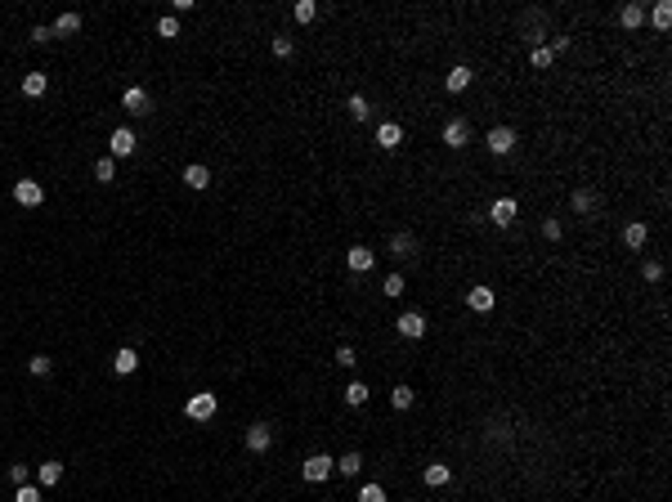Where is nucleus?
Wrapping results in <instances>:
<instances>
[{
  "label": "nucleus",
  "mask_w": 672,
  "mask_h": 502,
  "mask_svg": "<svg viewBox=\"0 0 672 502\" xmlns=\"http://www.w3.org/2000/svg\"><path fill=\"white\" fill-rule=\"evenodd\" d=\"M269 444H273V426L269 422H255L251 431H247V449L251 453H269Z\"/></svg>",
  "instance_id": "obj_9"
},
{
  "label": "nucleus",
  "mask_w": 672,
  "mask_h": 502,
  "mask_svg": "<svg viewBox=\"0 0 672 502\" xmlns=\"http://www.w3.org/2000/svg\"><path fill=\"white\" fill-rule=\"evenodd\" d=\"M94 179H99V184H112V179H117V162H112V157H99V162H94Z\"/></svg>",
  "instance_id": "obj_28"
},
{
  "label": "nucleus",
  "mask_w": 672,
  "mask_h": 502,
  "mask_svg": "<svg viewBox=\"0 0 672 502\" xmlns=\"http://www.w3.org/2000/svg\"><path fill=\"white\" fill-rule=\"evenodd\" d=\"M9 485L14 489H23V485H32V471L23 467V462H14V467H9Z\"/></svg>",
  "instance_id": "obj_33"
},
{
  "label": "nucleus",
  "mask_w": 672,
  "mask_h": 502,
  "mask_svg": "<svg viewBox=\"0 0 672 502\" xmlns=\"http://www.w3.org/2000/svg\"><path fill=\"white\" fill-rule=\"evenodd\" d=\"M358 502H385V489L381 485H363L358 489Z\"/></svg>",
  "instance_id": "obj_38"
},
{
  "label": "nucleus",
  "mask_w": 672,
  "mask_h": 502,
  "mask_svg": "<svg viewBox=\"0 0 672 502\" xmlns=\"http://www.w3.org/2000/svg\"><path fill=\"white\" fill-rule=\"evenodd\" d=\"M345 404H349V409H363V404H367V386L363 382H349L345 386Z\"/></svg>",
  "instance_id": "obj_27"
},
{
  "label": "nucleus",
  "mask_w": 672,
  "mask_h": 502,
  "mask_svg": "<svg viewBox=\"0 0 672 502\" xmlns=\"http://www.w3.org/2000/svg\"><path fill=\"white\" fill-rule=\"evenodd\" d=\"M112 368H117V373H121V377H130V373H135V368H139V350H130V346H121V350H117V355H112Z\"/></svg>",
  "instance_id": "obj_17"
},
{
  "label": "nucleus",
  "mask_w": 672,
  "mask_h": 502,
  "mask_svg": "<svg viewBox=\"0 0 672 502\" xmlns=\"http://www.w3.org/2000/svg\"><path fill=\"white\" fill-rule=\"evenodd\" d=\"M421 480H426V485H430V489H444V485H448V480H453V471L444 467V462H430V467L421 471Z\"/></svg>",
  "instance_id": "obj_20"
},
{
  "label": "nucleus",
  "mask_w": 672,
  "mask_h": 502,
  "mask_svg": "<svg viewBox=\"0 0 672 502\" xmlns=\"http://www.w3.org/2000/svg\"><path fill=\"white\" fill-rule=\"evenodd\" d=\"M471 77H475V72L457 63V68H448V77H444V90H448V94H462V90L471 85Z\"/></svg>",
  "instance_id": "obj_15"
},
{
  "label": "nucleus",
  "mask_w": 672,
  "mask_h": 502,
  "mask_svg": "<svg viewBox=\"0 0 672 502\" xmlns=\"http://www.w3.org/2000/svg\"><path fill=\"white\" fill-rule=\"evenodd\" d=\"M650 23H655L659 32H668V23H672V5H668V0H664V5H655V9H650Z\"/></svg>",
  "instance_id": "obj_31"
},
{
  "label": "nucleus",
  "mask_w": 672,
  "mask_h": 502,
  "mask_svg": "<svg viewBox=\"0 0 672 502\" xmlns=\"http://www.w3.org/2000/svg\"><path fill=\"white\" fill-rule=\"evenodd\" d=\"M314 18H318V5H314V0H300V5H296V23H314Z\"/></svg>",
  "instance_id": "obj_37"
},
{
  "label": "nucleus",
  "mask_w": 672,
  "mask_h": 502,
  "mask_svg": "<svg viewBox=\"0 0 672 502\" xmlns=\"http://www.w3.org/2000/svg\"><path fill=\"white\" fill-rule=\"evenodd\" d=\"M493 301H498L493 287H471V292H466V305L475 310V314H489V310H493Z\"/></svg>",
  "instance_id": "obj_14"
},
{
  "label": "nucleus",
  "mask_w": 672,
  "mask_h": 502,
  "mask_svg": "<svg viewBox=\"0 0 672 502\" xmlns=\"http://www.w3.org/2000/svg\"><path fill=\"white\" fill-rule=\"evenodd\" d=\"M345 108H349V117H354V121H367V112H372V103H367L363 94H349V103H345Z\"/></svg>",
  "instance_id": "obj_29"
},
{
  "label": "nucleus",
  "mask_w": 672,
  "mask_h": 502,
  "mask_svg": "<svg viewBox=\"0 0 672 502\" xmlns=\"http://www.w3.org/2000/svg\"><path fill=\"white\" fill-rule=\"evenodd\" d=\"M646 238H650V224L646 220H632L628 229H623V247H632V251L646 247Z\"/></svg>",
  "instance_id": "obj_13"
},
{
  "label": "nucleus",
  "mask_w": 672,
  "mask_h": 502,
  "mask_svg": "<svg viewBox=\"0 0 672 502\" xmlns=\"http://www.w3.org/2000/svg\"><path fill=\"white\" fill-rule=\"evenodd\" d=\"M184 184H188V188H206V184H211V170H206L202 162L184 166Z\"/></svg>",
  "instance_id": "obj_23"
},
{
  "label": "nucleus",
  "mask_w": 672,
  "mask_h": 502,
  "mask_svg": "<svg viewBox=\"0 0 672 502\" xmlns=\"http://www.w3.org/2000/svg\"><path fill=\"white\" fill-rule=\"evenodd\" d=\"M121 108H126L130 117H148V112H153V99H148V90H139V85H130V90L121 94Z\"/></svg>",
  "instance_id": "obj_5"
},
{
  "label": "nucleus",
  "mask_w": 672,
  "mask_h": 502,
  "mask_svg": "<svg viewBox=\"0 0 672 502\" xmlns=\"http://www.w3.org/2000/svg\"><path fill=\"white\" fill-rule=\"evenodd\" d=\"M390 404H394V409H412V404H417V391H412V386H394V391H390Z\"/></svg>",
  "instance_id": "obj_24"
},
{
  "label": "nucleus",
  "mask_w": 672,
  "mask_h": 502,
  "mask_svg": "<svg viewBox=\"0 0 672 502\" xmlns=\"http://www.w3.org/2000/svg\"><path fill=\"white\" fill-rule=\"evenodd\" d=\"M619 23L623 27H641V23H646V5H623L619 9Z\"/></svg>",
  "instance_id": "obj_25"
},
{
  "label": "nucleus",
  "mask_w": 672,
  "mask_h": 502,
  "mask_svg": "<svg viewBox=\"0 0 672 502\" xmlns=\"http://www.w3.org/2000/svg\"><path fill=\"white\" fill-rule=\"evenodd\" d=\"M59 480H63V462H41V467H36V485L41 489L59 485Z\"/></svg>",
  "instance_id": "obj_19"
},
{
  "label": "nucleus",
  "mask_w": 672,
  "mask_h": 502,
  "mask_svg": "<svg viewBox=\"0 0 672 502\" xmlns=\"http://www.w3.org/2000/svg\"><path fill=\"white\" fill-rule=\"evenodd\" d=\"M332 471H336V462L327 458V453H309V458L300 462V476H305L309 485H323V480L332 476Z\"/></svg>",
  "instance_id": "obj_1"
},
{
  "label": "nucleus",
  "mask_w": 672,
  "mask_h": 502,
  "mask_svg": "<svg viewBox=\"0 0 672 502\" xmlns=\"http://www.w3.org/2000/svg\"><path fill=\"white\" fill-rule=\"evenodd\" d=\"M273 54H278V59H291V54H296V41H291V36H273Z\"/></svg>",
  "instance_id": "obj_36"
},
{
  "label": "nucleus",
  "mask_w": 672,
  "mask_h": 502,
  "mask_svg": "<svg viewBox=\"0 0 672 502\" xmlns=\"http://www.w3.org/2000/svg\"><path fill=\"white\" fill-rule=\"evenodd\" d=\"M27 373H32V377H50L54 373V359L50 355H32V359H27Z\"/></svg>",
  "instance_id": "obj_26"
},
{
  "label": "nucleus",
  "mask_w": 672,
  "mask_h": 502,
  "mask_svg": "<svg viewBox=\"0 0 672 502\" xmlns=\"http://www.w3.org/2000/svg\"><path fill=\"white\" fill-rule=\"evenodd\" d=\"M157 36H179V18H175V14H166L162 23H157Z\"/></svg>",
  "instance_id": "obj_39"
},
{
  "label": "nucleus",
  "mask_w": 672,
  "mask_h": 502,
  "mask_svg": "<svg viewBox=\"0 0 672 502\" xmlns=\"http://www.w3.org/2000/svg\"><path fill=\"white\" fill-rule=\"evenodd\" d=\"M336 471L340 476H358V471H363V458H358V453H345V458L336 462Z\"/></svg>",
  "instance_id": "obj_32"
},
{
  "label": "nucleus",
  "mask_w": 672,
  "mask_h": 502,
  "mask_svg": "<svg viewBox=\"0 0 672 502\" xmlns=\"http://www.w3.org/2000/svg\"><path fill=\"white\" fill-rule=\"evenodd\" d=\"M641 274H646V283H659V278H664V265H659V260H646V265H641Z\"/></svg>",
  "instance_id": "obj_41"
},
{
  "label": "nucleus",
  "mask_w": 672,
  "mask_h": 502,
  "mask_svg": "<svg viewBox=\"0 0 672 502\" xmlns=\"http://www.w3.org/2000/svg\"><path fill=\"white\" fill-rule=\"evenodd\" d=\"M77 32H81V14H72V9H68V14L54 18V36H77Z\"/></svg>",
  "instance_id": "obj_22"
},
{
  "label": "nucleus",
  "mask_w": 672,
  "mask_h": 502,
  "mask_svg": "<svg viewBox=\"0 0 672 502\" xmlns=\"http://www.w3.org/2000/svg\"><path fill=\"white\" fill-rule=\"evenodd\" d=\"M394 332L408 337V341H421L426 337V314H421V310H403V314L394 319Z\"/></svg>",
  "instance_id": "obj_2"
},
{
  "label": "nucleus",
  "mask_w": 672,
  "mask_h": 502,
  "mask_svg": "<svg viewBox=\"0 0 672 502\" xmlns=\"http://www.w3.org/2000/svg\"><path fill=\"white\" fill-rule=\"evenodd\" d=\"M552 59L556 54L547 50V45H534V50H529V63H534V68H552Z\"/></svg>",
  "instance_id": "obj_34"
},
{
  "label": "nucleus",
  "mask_w": 672,
  "mask_h": 502,
  "mask_svg": "<svg viewBox=\"0 0 672 502\" xmlns=\"http://www.w3.org/2000/svg\"><path fill=\"white\" fill-rule=\"evenodd\" d=\"M381 292H385V296H390V301H399L403 292H408V283H403V274H390V278L381 283Z\"/></svg>",
  "instance_id": "obj_30"
},
{
  "label": "nucleus",
  "mask_w": 672,
  "mask_h": 502,
  "mask_svg": "<svg viewBox=\"0 0 672 502\" xmlns=\"http://www.w3.org/2000/svg\"><path fill=\"white\" fill-rule=\"evenodd\" d=\"M570 206H574V215H592L596 211V193H592V188H574Z\"/></svg>",
  "instance_id": "obj_18"
},
{
  "label": "nucleus",
  "mask_w": 672,
  "mask_h": 502,
  "mask_svg": "<svg viewBox=\"0 0 672 502\" xmlns=\"http://www.w3.org/2000/svg\"><path fill=\"white\" fill-rule=\"evenodd\" d=\"M561 233H565V224L556 220V215H547V220H543V238L547 242H561Z\"/></svg>",
  "instance_id": "obj_35"
},
{
  "label": "nucleus",
  "mask_w": 672,
  "mask_h": 502,
  "mask_svg": "<svg viewBox=\"0 0 672 502\" xmlns=\"http://www.w3.org/2000/svg\"><path fill=\"white\" fill-rule=\"evenodd\" d=\"M390 256H394V260H412V256H417V238H412L408 229H399L390 238Z\"/></svg>",
  "instance_id": "obj_12"
},
{
  "label": "nucleus",
  "mask_w": 672,
  "mask_h": 502,
  "mask_svg": "<svg viewBox=\"0 0 672 502\" xmlns=\"http://www.w3.org/2000/svg\"><path fill=\"white\" fill-rule=\"evenodd\" d=\"M45 90H50V77H45V72H27V77H23V94H27V99H41Z\"/></svg>",
  "instance_id": "obj_21"
},
{
  "label": "nucleus",
  "mask_w": 672,
  "mask_h": 502,
  "mask_svg": "<svg viewBox=\"0 0 672 502\" xmlns=\"http://www.w3.org/2000/svg\"><path fill=\"white\" fill-rule=\"evenodd\" d=\"M14 502H41V485H23L14 494Z\"/></svg>",
  "instance_id": "obj_40"
},
{
  "label": "nucleus",
  "mask_w": 672,
  "mask_h": 502,
  "mask_svg": "<svg viewBox=\"0 0 672 502\" xmlns=\"http://www.w3.org/2000/svg\"><path fill=\"white\" fill-rule=\"evenodd\" d=\"M484 144H489L493 157H507V153H516V130H511V126H493L484 135Z\"/></svg>",
  "instance_id": "obj_3"
},
{
  "label": "nucleus",
  "mask_w": 672,
  "mask_h": 502,
  "mask_svg": "<svg viewBox=\"0 0 672 502\" xmlns=\"http://www.w3.org/2000/svg\"><path fill=\"white\" fill-rule=\"evenodd\" d=\"M444 144H448V148H466L471 144V126L462 117H453L448 126H444Z\"/></svg>",
  "instance_id": "obj_11"
},
{
  "label": "nucleus",
  "mask_w": 672,
  "mask_h": 502,
  "mask_svg": "<svg viewBox=\"0 0 672 502\" xmlns=\"http://www.w3.org/2000/svg\"><path fill=\"white\" fill-rule=\"evenodd\" d=\"M130 153H135V130L117 126V130H112V139H108V157L117 162V157H130Z\"/></svg>",
  "instance_id": "obj_6"
},
{
  "label": "nucleus",
  "mask_w": 672,
  "mask_h": 502,
  "mask_svg": "<svg viewBox=\"0 0 672 502\" xmlns=\"http://www.w3.org/2000/svg\"><path fill=\"white\" fill-rule=\"evenodd\" d=\"M516 211H520L516 197H498V202L489 206V220H493L498 229H507V224H516Z\"/></svg>",
  "instance_id": "obj_8"
},
{
  "label": "nucleus",
  "mask_w": 672,
  "mask_h": 502,
  "mask_svg": "<svg viewBox=\"0 0 672 502\" xmlns=\"http://www.w3.org/2000/svg\"><path fill=\"white\" fill-rule=\"evenodd\" d=\"M376 144H381L385 153H394V148L403 144V126L399 121H381V126H376Z\"/></svg>",
  "instance_id": "obj_10"
},
{
  "label": "nucleus",
  "mask_w": 672,
  "mask_h": 502,
  "mask_svg": "<svg viewBox=\"0 0 672 502\" xmlns=\"http://www.w3.org/2000/svg\"><path fill=\"white\" fill-rule=\"evenodd\" d=\"M14 202L18 206H41L45 202V188L36 184V179H18V184H14Z\"/></svg>",
  "instance_id": "obj_7"
},
{
  "label": "nucleus",
  "mask_w": 672,
  "mask_h": 502,
  "mask_svg": "<svg viewBox=\"0 0 672 502\" xmlns=\"http://www.w3.org/2000/svg\"><path fill=\"white\" fill-rule=\"evenodd\" d=\"M336 364H340V368H354V364H358L354 346H340V350H336Z\"/></svg>",
  "instance_id": "obj_42"
},
{
  "label": "nucleus",
  "mask_w": 672,
  "mask_h": 502,
  "mask_svg": "<svg viewBox=\"0 0 672 502\" xmlns=\"http://www.w3.org/2000/svg\"><path fill=\"white\" fill-rule=\"evenodd\" d=\"M345 265H349V269H354V274H367V269H372V265H376V251H367V247H349Z\"/></svg>",
  "instance_id": "obj_16"
},
{
  "label": "nucleus",
  "mask_w": 672,
  "mask_h": 502,
  "mask_svg": "<svg viewBox=\"0 0 672 502\" xmlns=\"http://www.w3.org/2000/svg\"><path fill=\"white\" fill-rule=\"evenodd\" d=\"M32 41H36V45H41V41H54V27H41V23H36V27H32Z\"/></svg>",
  "instance_id": "obj_43"
},
{
  "label": "nucleus",
  "mask_w": 672,
  "mask_h": 502,
  "mask_svg": "<svg viewBox=\"0 0 672 502\" xmlns=\"http://www.w3.org/2000/svg\"><path fill=\"white\" fill-rule=\"evenodd\" d=\"M184 413H188V422H211V418H215V395H211V391L193 395V400L184 404Z\"/></svg>",
  "instance_id": "obj_4"
}]
</instances>
